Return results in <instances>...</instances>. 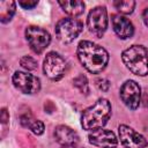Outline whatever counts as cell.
I'll list each match as a JSON object with an SVG mask.
<instances>
[{
  "label": "cell",
  "instance_id": "obj_22",
  "mask_svg": "<svg viewBox=\"0 0 148 148\" xmlns=\"http://www.w3.org/2000/svg\"><path fill=\"white\" fill-rule=\"evenodd\" d=\"M8 120H9V113H8V111H7L6 108H2L1 109V123L2 124H6Z\"/></svg>",
  "mask_w": 148,
  "mask_h": 148
},
{
  "label": "cell",
  "instance_id": "obj_19",
  "mask_svg": "<svg viewBox=\"0 0 148 148\" xmlns=\"http://www.w3.org/2000/svg\"><path fill=\"white\" fill-rule=\"evenodd\" d=\"M21 66L27 71H35L37 68V60L30 56H24L20 59Z\"/></svg>",
  "mask_w": 148,
  "mask_h": 148
},
{
  "label": "cell",
  "instance_id": "obj_7",
  "mask_svg": "<svg viewBox=\"0 0 148 148\" xmlns=\"http://www.w3.org/2000/svg\"><path fill=\"white\" fill-rule=\"evenodd\" d=\"M87 27L89 31L96 37H102L108 29V13L106 8L98 6L89 12L87 18Z\"/></svg>",
  "mask_w": 148,
  "mask_h": 148
},
{
  "label": "cell",
  "instance_id": "obj_3",
  "mask_svg": "<svg viewBox=\"0 0 148 148\" xmlns=\"http://www.w3.org/2000/svg\"><path fill=\"white\" fill-rule=\"evenodd\" d=\"M124 65L135 75L145 76L148 74V51L142 45H132L121 53Z\"/></svg>",
  "mask_w": 148,
  "mask_h": 148
},
{
  "label": "cell",
  "instance_id": "obj_5",
  "mask_svg": "<svg viewBox=\"0 0 148 148\" xmlns=\"http://www.w3.org/2000/svg\"><path fill=\"white\" fill-rule=\"evenodd\" d=\"M25 38L30 49L37 54L42 53L51 43L50 34L37 25H29L25 29Z\"/></svg>",
  "mask_w": 148,
  "mask_h": 148
},
{
  "label": "cell",
  "instance_id": "obj_23",
  "mask_svg": "<svg viewBox=\"0 0 148 148\" xmlns=\"http://www.w3.org/2000/svg\"><path fill=\"white\" fill-rule=\"evenodd\" d=\"M142 18H143L145 24L148 27V8H146V9L143 10V13H142Z\"/></svg>",
  "mask_w": 148,
  "mask_h": 148
},
{
  "label": "cell",
  "instance_id": "obj_9",
  "mask_svg": "<svg viewBox=\"0 0 148 148\" xmlns=\"http://www.w3.org/2000/svg\"><path fill=\"white\" fill-rule=\"evenodd\" d=\"M119 95L123 103L128 109L135 110L139 108L141 102V88L135 81L127 80L126 82H124L123 86L120 87Z\"/></svg>",
  "mask_w": 148,
  "mask_h": 148
},
{
  "label": "cell",
  "instance_id": "obj_20",
  "mask_svg": "<svg viewBox=\"0 0 148 148\" xmlns=\"http://www.w3.org/2000/svg\"><path fill=\"white\" fill-rule=\"evenodd\" d=\"M37 3H38L37 0H20L18 1V5L24 9H31V8L36 7Z\"/></svg>",
  "mask_w": 148,
  "mask_h": 148
},
{
  "label": "cell",
  "instance_id": "obj_24",
  "mask_svg": "<svg viewBox=\"0 0 148 148\" xmlns=\"http://www.w3.org/2000/svg\"><path fill=\"white\" fill-rule=\"evenodd\" d=\"M61 148H82L77 145H72V146H61Z\"/></svg>",
  "mask_w": 148,
  "mask_h": 148
},
{
  "label": "cell",
  "instance_id": "obj_16",
  "mask_svg": "<svg viewBox=\"0 0 148 148\" xmlns=\"http://www.w3.org/2000/svg\"><path fill=\"white\" fill-rule=\"evenodd\" d=\"M16 10V3L12 0H2L0 1V21L2 23H7L12 20L13 15Z\"/></svg>",
  "mask_w": 148,
  "mask_h": 148
},
{
  "label": "cell",
  "instance_id": "obj_15",
  "mask_svg": "<svg viewBox=\"0 0 148 148\" xmlns=\"http://www.w3.org/2000/svg\"><path fill=\"white\" fill-rule=\"evenodd\" d=\"M20 121L23 126L30 128V131L36 134V135H40L44 133V130H45V126L43 124V121L38 120V119H35L31 114H24V116H21L20 118Z\"/></svg>",
  "mask_w": 148,
  "mask_h": 148
},
{
  "label": "cell",
  "instance_id": "obj_18",
  "mask_svg": "<svg viewBox=\"0 0 148 148\" xmlns=\"http://www.w3.org/2000/svg\"><path fill=\"white\" fill-rule=\"evenodd\" d=\"M73 84H74V87L76 89H79V91L81 94L88 95V92H89V84H88V79H87L86 75H83V74L77 75L73 80Z\"/></svg>",
  "mask_w": 148,
  "mask_h": 148
},
{
  "label": "cell",
  "instance_id": "obj_12",
  "mask_svg": "<svg viewBox=\"0 0 148 148\" xmlns=\"http://www.w3.org/2000/svg\"><path fill=\"white\" fill-rule=\"evenodd\" d=\"M111 23H112L113 31L116 32V35L119 38L127 39L133 36L134 27H133L132 22L128 18H126L125 16H123L120 14H114L111 16Z\"/></svg>",
  "mask_w": 148,
  "mask_h": 148
},
{
  "label": "cell",
  "instance_id": "obj_8",
  "mask_svg": "<svg viewBox=\"0 0 148 148\" xmlns=\"http://www.w3.org/2000/svg\"><path fill=\"white\" fill-rule=\"evenodd\" d=\"M14 87L23 94L32 95L40 90V81L37 76L25 73V72H15L12 77Z\"/></svg>",
  "mask_w": 148,
  "mask_h": 148
},
{
  "label": "cell",
  "instance_id": "obj_10",
  "mask_svg": "<svg viewBox=\"0 0 148 148\" xmlns=\"http://www.w3.org/2000/svg\"><path fill=\"white\" fill-rule=\"evenodd\" d=\"M118 135L125 148H145L148 145L143 135L139 134L127 125H120L118 127Z\"/></svg>",
  "mask_w": 148,
  "mask_h": 148
},
{
  "label": "cell",
  "instance_id": "obj_14",
  "mask_svg": "<svg viewBox=\"0 0 148 148\" xmlns=\"http://www.w3.org/2000/svg\"><path fill=\"white\" fill-rule=\"evenodd\" d=\"M59 6L62 8V10L68 14L69 16H79L84 12V2L79 0L73 1H58Z\"/></svg>",
  "mask_w": 148,
  "mask_h": 148
},
{
  "label": "cell",
  "instance_id": "obj_11",
  "mask_svg": "<svg viewBox=\"0 0 148 148\" xmlns=\"http://www.w3.org/2000/svg\"><path fill=\"white\" fill-rule=\"evenodd\" d=\"M89 142L99 148H116L118 146V139L113 132L108 130H97L92 131L88 135Z\"/></svg>",
  "mask_w": 148,
  "mask_h": 148
},
{
  "label": "cell",
  "instance_id": "obj_2",
  "mask_svg": "<svg viewBox=\"0 0 148 148\" xmlns=\"http://www.w3.org/2000/svg\"><path fill=\"white\" fill-rule=\"evenodd\" d=\"M111 117V104L106 98H99L91 106L87 108L81 117V125L87 131L103 128Z\"/></svg>",
  "mask_w": 148,
  "mask_h": 148
},
{
  "label": "cell",
  "instance_id": "obj_4",
  "mask_svg": "<svg viewBox=\"0 0 148 148\" xmlns=\"http://www.w3.org/2000/svg\"><path fill=\"white\" fill-rule=\"evenodd\" d=\"M83 30V24L80 20L74 17L61 18L57 22L54 32L56 37L62 44L72 43Z\"/></svg>",
  "mask_w": 148,
  "mask_h": 148
},
{
  "label": "cell",
  "instance_id": "obj_1",
  "mask_svg": "<svg viewBox=\"0 0 148 148\" xmlns=\"http://www.w3.org/2000/svg\"><path fill=\"white\" fill-rule=\"evenodd\" d=\"M76 53L82 66L92 74H98L104 71L109 62L108 51L90 40H81L77 45Z\"/></svg>",
  "mask_w": 148,
  "mask_h": 148
},
{
  "label": "cell",
  "instance_id": "obj_13",
  "mask_svg": "<svg viewBox=\"0 0 148 148\" xmlns=\"http://www.w3.org/2000/svg\"><path fill=\"white\" fill-rule=\"evenodd\" d=\"M54 138L56 141L61 146H72L79 143V135L77 133L66 126V125H59L54 130Z\"/></svg>",
  "mask_w": 148,
  "mask_h": 148
},
{
  "label": "cell",
  "instance_id": "obj_17",
  "mask_svg": "<svg viewBox=\"0 0 148 148\" xmlns=\"http://www.w3.org/2000/svg\"><path fill=\"white\" fill-rule=\"evenodd\" d=\"M113 6L116 7V9H118L120 12V14H132L135 7V1L133 0H118L113 2Z\"/></svg>",
  "mask_w": 148,
  "mask_h": 148
},
{
  "label": "cell",
  "instance_id": "obj_21",
  "mask_svg": "<svg viewBox=\"0 0 148 148\" xmlns=\"http://www.w3.org/2000/svg\"><path fill=\"white\" fill-rule=\"evenodd\" d=\"M96 86H97V88L99 90L108 91L109 88H110V82L106 79H98V80H96Z\"/></svg>",
  "mask_w": 148,
  "mask_h": 148
},
{
  "label": "cell",
  "instance_id": "obj_6",
  "mask_svg": "<svg viewBox=\"0 0 148 148\" xmlns=\"http://www.w3.org/2000/svg\"><path fill=\"white\" fill-rule=\"evenodd\" d=\"M66 67L65 59L57 52H49L44 58L43 71L45 75L53 81H59L65 75Z\"/></svg>",
  "mask_w": 148,
  "mask_h": 148
}]
</instances>
